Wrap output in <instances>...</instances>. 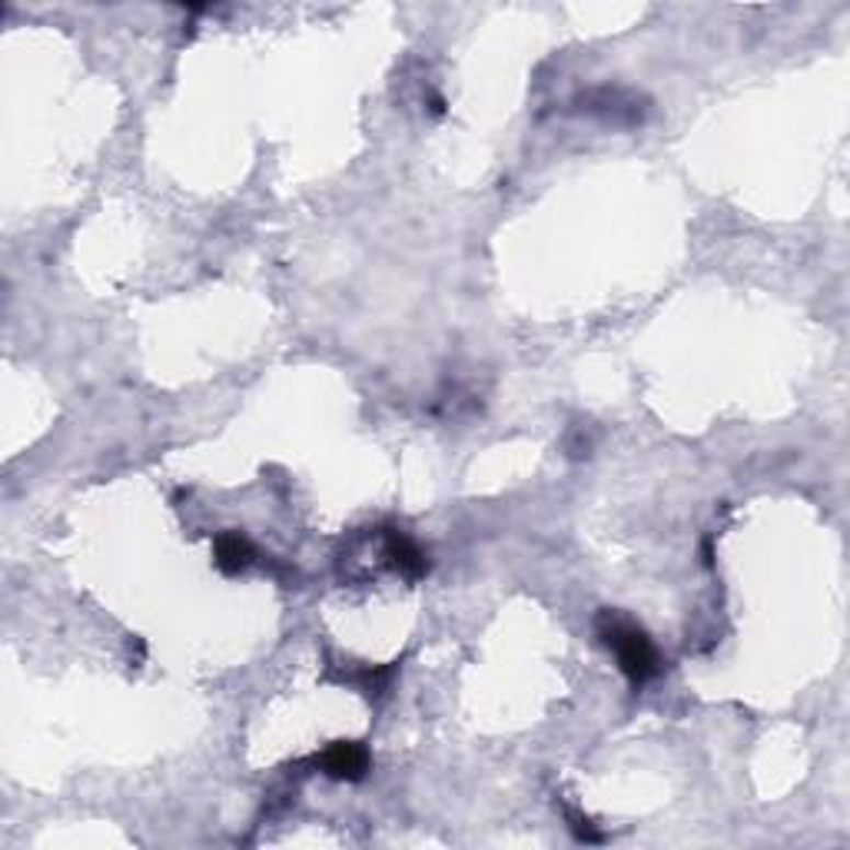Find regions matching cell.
<instances>
[{
  "instance_id": "6da1fadb",
  "label": "cell",
  "mask_w": 850,
  "mask_h": 850,
  "mask_svg": "<svg viewBox=\"0 0 850 850\" xmlns=\"http://www.w3.org/2000/svg\"><path fill=\"white\" fill-rule=\"evenodd\" d=\"M598 635H601L604 645L615 651L619 668L628 675L632 684H645L648 678L658 675V651H655L651 638L635 622H628L615 612H601Z\"/></svg>"
},
{
  "instance_id": "277c9868",
  "label": "cell",
  "mask_w": 850,
  "mask_h": 850,
  "mask_svg": "<svg viewBox=\"0 0 850 850\" xmlns=\"http://www.w3.org/2000/svg\"><path fill=\"white\" fill-rule=\"evenodd\" d=\"M216 565L226 571V575H236V571H242L250 562H253V545L242 539L239 532H226V535H219L216 539Z\"/></svg>"
},
{
  "instance_id": "3957f363",
  "label": "cell",
  "mask_w": 850,
  "mask_h": 850,
  "mask_svg": "<svg viewBox=\"0 0 850 850\" xmlns=\"http://www.w3.org/2000/svg\"><path fill=\"white\" fill-rule=\"evenodd\" d=\"M386 558L393 562L396 571H403L406 578H419L426 571V555L419 552V545L412 539H406L403 532H389L386 535Z\"/></svg>"
},
{
  "instance_id": "7a4b0ae2",
  "label": "cell",
  "mask_w": 850,
  "mask_h": 850,
  "mask_svg": "<svg viewBox=\"0 0 850 850\" xmlns=\"http://www.w3.org/2000/svg\"><path fill=\"white\" fill-rule=\"evenodd\" d=\"M316 768L336 781H359L370 771V748L359 741H336L316 755Z\"/></svg>"
}]
</instances>
